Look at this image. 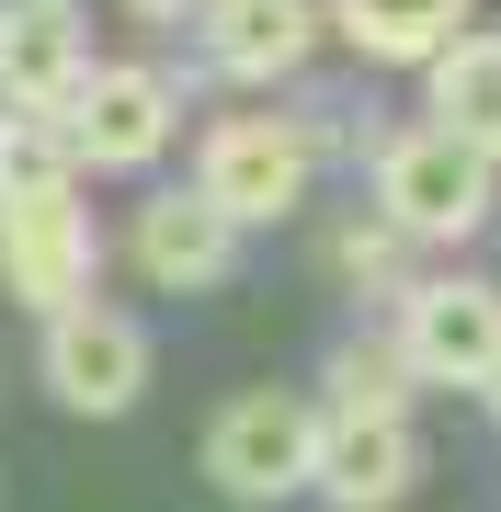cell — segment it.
<instances>
[{
	"instance_id": "17",
	"label": "cell",
	"mask_w": 501,
	"mask_h": 512,
	"mask_svg": "<svg viewBox=\"0 0 501 512\" xmlns=\"http://www.w3.org/2000/svg\"><path fill=\"white\" fill-rule=\"evenodd\" d=\"M479 399H490V421H501V365H490V387H479Z\"/></svg>"
},
{
	"instance_id": "5",
	"label": "cell",
	"mask_w": 501,
	"mask_h": 512,
	"mask_svg": "<svg viewBox=\"0 0 501 512\" xmlns=\"http://www.w3.org/2000/svg\"><path fill=\"white\" fill-rule=\"evenodd\" d=\"M137 387H149V330H137V308L80 296V308L46 319V399L57 410L114 421V410H137Z\"/></svg>"
},
{
	"instance_id": "10",
	"label": "cell",
	"mask_w": 501,
	"mask_h": 512,
	"mask_svg": "<svg viewBox=\"0 0 501 512\" xmlns=\"http://www.w3.org/2000/svg\"><path fill=\"white\" fill-rule=\"evenodd\" d=\"M126 251H137V274H149L160 296H205V285H228V262H240V228H228L194 183H171V194L137 205Z\"/></svg>"
},
{
	"instance_id": "12",
	"label": "cell",
	"mask_w": 501,
	"mask_h": 512,
	"mask_svg": "<svg viewBox=\"0 0 501 512\" xmlns=\"http://www.w3.org/2000/svg\"><path fill=\"white\" fill-rule=\"evenodd\" d=\"M194 35H205V69L217 80H285V69H308L319 12H297V0H228V12H205Z\"/></svg>"
},
{
	"instance_id": "14",
	"label": "cell",
	"mask_w": 501,
	"mask_h": 512,
	"mask_svg": "<svg viewBox=\"0 0 501 512\" xmlns=\"http://www.w3.org/2000/svg\"><path fill=\"white\" fill-rule=\"evenodd\" d=\"M46 194H80V160L46 114H0V205H46Z\"/></svg>"
},
{
	"instance_id": "16",
	"label": "cell",
	"mask_w": 501,
	"mask_h": 512,
	"mask_svg": "<svg viewBox=\"0 0 501 512\" xmlns=\"http://www.w3.org/2000/svg\"><path fill=\"white\" fill-rule=\"evenodd\" d=\"M399 262H410V251H399V239H388V228H376V217L331 239V274H342V285H376V274H399Z\"/></svg>"
},
{
	"instance_id": "11",
	"label": "cell",
	"mask_w": 501,
	"mask_h": 512,
	"mask_svg": "<svg viewBox=\"0 0 501 512\" xmlns=\"http://www.w3.org/2000/svg\"><path fill=\"white\" fill-rule=\"evenodd\" d=\"M422 80H433V114H422V126L456 137V148H479V160L501 171V35H490V23H467Z\"/></svg>"
},
{
	"instance_id": "8",
	"label": "cell",
	"mask_w": 501,
	"mask_h": 512,
	"mask_svg": "<svg viewBox=\"0 0 501 512\" xmlns=\"http://www.w3.org/2000/svg\"><path fill=\"white\" fill-rule=\"evenodd\" d=\"M410 478H422V433H410V410H319V467L308 490L331 512H399Z\"/></svg>"
},
{
	"instance_id": "2",
	"label": "cell",
	"mask_w": 501,
	"mask_h": 512,
	"mask_svg": "<svg viewBox=\"0 0 501 512\" xmlns=\"http://www.w3.org/2000/svg\"><path fill=\"white\" fill-rule=\"evenodd\" d=\"M308 171H319V126H297V114H217L205 148H194V194L217 205L228 228L297 217Z\"/></svg>"
},
{
	"instance_id": "15",
	"label": "cell",
	"mask_w": 501,
	"mask_h": 512,
	"mask_svg": "<svg viewBox=\"0 0 501 512\" xmlns=\"http://www.w3.org/2000/svg\"><path fill=\"white\" fill-rule=\"evenodd\" d=\"M319 410H410V365H399V342L376 330V342H342V365H331V399Z\"/></svg>"
},
{
	"instance_id": "1",
	"label": "cell",
	"mask_w": 501,
	"mask_h": 512,
	"mask_svg": "<svg viewBox=\"0 0 501 512\" xmlns=\"http://www.w3.org/2000/svg\"><path fill=\"white\" fill-rule=\"evenodd\" d=\"M490 183L501 171L479 148H456L433 126H388L376 137V228H388L399 251H456V239H479Z\"/></svg>"
},
{
	"instance_id": "4",
	"label": "cell",
	"mask_w": 501,
	"mask_h": 512,
	"mask_svg": "<svg viewBox=\"0 0 501 512\" xmlns=\"http://www.w3.org/2000/svg\"><path fill=\"white\" fill-rule=\"evenodd\" d=\"M171 126H183V92H171V69H149V57H92V80L57 114V137H69L80 171H149L171 148Z\"/></svg>"
},
{
	"instance_id": "6",
	"label": "cell",
	"mask_w": 501,
	"mask_h": 512,
	"mask_svg": "<svg viewBox=\"0 0 501 512\" xmlns=\"http://www.w3.org/2000/svg\"><path fill=\"white\" fill-rule=\"evenodd\" d=\"M388 342H399V365L433 376V387H490V365H501V285H479V274L410 285L388 308Z\"/></svg>"
},
{
	"instance_id": "7",
	"label": "cell",
	"mask_w": 501,
	"mask_h": 512,
	"mask_svg": "<svg viewBox=\"0 0 501 512\" xmlns=\"http://www.w3.org/2000/svg\"><path fill=\"white\" fill-rule=\"evenodd\" d=\"M92 262H103V228L80 194H46V205H0V285L23 308H80L92 296Z\"/></svg>"
},
{
	"instance_id": "3",
	"label": "cell",
	"mask_w": 501,
	"mask_h": 512,
	"mask_svg": "<svg viewBox=\"0 0 501 512\" xmlns=\"http://www.w3.org/2000/svg\"><path fill=\"white\" fill-rule=\"evenodd\" d=\"M308 467H319V399H297V387H240L205 421V478L228 501H297Z\"/></svg>"
},
{
	"instance_id": "13",
	"label": "cell",
	"mask_w": 501,
	"mask_h": 512,
	"mask_svg": "<svg viewBox=\"0 0 501 512\" xmlns=\"http://www.w3.org/2000/svg\"><path fill=\"white\" fill-rule=\"evenodd\" d=\"M331 35L353 57H376V69H433V57L467 35V12H456V0H353Z\"/></svg>"
},
{
	"instance_id": "9",
	"label": "cell",
	"mask_w": 501,
	"mask_h": 512,
	"mask_svg": "<svg viewBox=\"0 0 501 512\" xmlns=\"http://www.w3.org/2000/svg\"><path fill=\"white\" fill-rule=\"evenodd\" d=\"M92 80V23L69 0H0V114H69V92Z\"/></svg>"
}]
</instances>
